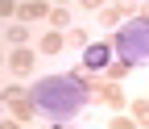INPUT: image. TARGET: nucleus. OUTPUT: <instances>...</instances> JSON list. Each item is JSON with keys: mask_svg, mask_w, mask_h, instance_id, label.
<instances>
[{"mask_svg": "<svg viewBox=\"0 0 149 129\" xmlns=\"http://www.w3.org/2000/svg\"><path fill=\"white\" fill-rule=\"evenodd\" d=\"M128 108H133V121L137 125H149V100H128Z\"/></svg>", "mask_w": 149, "mask_h": 129, "instance_id": "11", "label": "nucleus"}, {"mask_svg": "<svg viewBox=\"0 0 149 129\" xmlns=\"http://www.w3.org/2000/svg\"><path fill=\"white\" fill-rule=\"evenodd\" d=\"M17 125H21V121H0V129H17Z\"/></svg>", "mask_w": 149, "mask_h": 129, "instance_id": "19", "label": "nucleus"}, {"mask_svg": "<svg viewBox=\"0 0 149 129\" xmlns=\"http://www.w3.org/2000/svg\"><path fill=\"white\" fill-rule=\"evenodd\" d=\"M0 17H17V0H0Z\"/></svg>", "mask_w": 149, "mask_h": 129, "instance_id": "17", "label": "nucleus"}, {"mask_svg": "<svg viewBox=\"0 0 149 129\" xmlns=\"http://www.w3.org/2000/svg\"><path fill=\"white\" fill-rule=\"evenodd\" d=\"M116 17H120V8H100V25L112 29V25H116Z\"/></svg>", "mask_w": 149, "mask_h": 129, "instance_id": "14", "label": "nucleus"}, {"mask_svg": "<svg viewBox=\"0 0 149 129\" xmlns=\"http://www.w3.org/2000/svg\"><path fill=\"white\" fill-rule=\"evenodd\" d=\"M54 129H62V125H54Z\"/></svg>", "mask_w": 149, "mask_h": 129, "instance_id": "22", "label": "nucleus"}, {"mask_svg": "<svg viewBox=\"0 0 149 129\" xmlns=\"http://www.w3.org/2000/svg\"><path fill=\"white\" fill-rule=\"evenodd\" d=\"M50 25H54V29H66V25H70V13H66V8H50Z\"/></svg>", "mask_w": 149, "mask_h": 129, "instance_id": "12", "label": "nucleus"}, {"mask_svg": "<svg viewBox=\"0 0 149 129\" xmlns=\"http://www.w3.org/2000/svg\"><path fill=\"white\" fill-rule=\"evenodd\" d=\"M29 96L37 104V113H50L54 121H66L74 117L79 108L87 104V83H83V71H70V75H46L29 87Z\"/></svg>", "mask_w": 149, "mask_h": 129, "instance_id": "1", "label": "nucleus"}, {"mask_svg": "<svg viewBox=\"0 0 149 129\" xmlns=\"http://www.w3.org/2000/svg\"><path fill=\"white\" fill-rule=\"evenodd\" d=\"M37 50H42V54H58V50H66V38H62V33H42Z\"/></svg>", "mask_w": 149, "mask_h": 129, "instance_id": "9", "label": "nucleus"}, {"mask_svg": "<svg viewBox=\"0 0 149 129\" xmlns=\"http://www.w3.org/2000/svg\"><path fill=\"white\" fill-rule=\"evenodd\" d=\"M83 8H108L104 0H83Z\"/></svg>", "mask_w": 149, "mask_h": 129, "instance_id": "18", "label": "nucleus"}, {"mask_svg": "<svg viewBox=\"0 0 149 129\" xmlns=\"http://www.w3.org/2000/svg\"><path fill=\"white\" fill-rule=\"evenodd\" d=\"M8 71H13V75L33 71V50H29V46H13V54H8Z\"/></svg>", "mask_w": 149, "mask_h": 129, "instance_id": "6", "label": "nucleus"}, {"mask_svg": "<svg viewBox=\"0 0 149 129\" xmlns=\"http://www.w3.org/2000/svg\"><path fill=\"white\" fill-rule=\"evenodd\" d=\"M112 54H124L133 63H145L149 59V13L145 17H128V21L112 33Z\"/></svg>", "mask_w": 149, "mask_h": 129, "instance_id": "2", "label": "nucleus"}, {"mask_svg": "<svg viewBox=\"0 0 149 129\" xmlns=\"http://www.w3.org/2000/svg\"><path fill=\"white\" fill-rule=\"evenodd\" d=\"M108 129H137V121H133V117H112Z\"/></svg>", "mask_w": 149, "mask_h": 129, "instance_id": "15", "label": "nucleus"}, {"mask_svg": "<svg viewBox=\"0 0 149 129\" xmlns=\"http://www.w3.org/2000/svg\"><path fill=\"white\" fill-rule=\"evenodd\" d=\"M66 46H79V50H87V33H83V29H70V33H66Z\"/></svg>", "mask_w": 149, "mask_h": 129, "instance_id": "13", "label": "nucleus"}, {"mask_svg": "<svg viewBox=\"0 0 149 129\" xmlns=\"http://www.w3.org/2000/svg\"><path fill=\"white\" fill-rule=\"evenodd\" d=\"M4 38H8L13 46H25V42H29V29H25V21H17V25H8V29H4Z\"/></svg>", "mask_w": 149, "mask_h": 129, "instance_id": "10", "label": "nucleus"}, {"mask_svg": "<svg viewBox=\"0 0 149 129\" xmlns=\"http://www.w3.org/2000/svg\"><path fill=\"white\" fill-rule=\"evenodd\" d=\"M133 67H137L133 59H124V54H116V59H112V63H108L104 71H108V79H112V83H120V79H124V75H128Z\"/></svg>", "mask_w": 149, "mask_h": 129, "instance_id": "8", "label": "nucleus"}, {"mask_svg": "<svg viewBox=\"0 0 149 129\" xmlns=\"http://www.w3.org/2000/svg\"><path fill=\"white\" fill-rule=\"evenodd\" d=\"M0 67H4V54H0Z\"/></svg>", "mask_w": 149, "mask_h": 129, "instance_id": "20", "label": "nucleus"}, {"mask_svg": "<svg viewBox=\"0 0 149 129\" xmlns=\"http://www.w3.org/2000/svg\"><path fill=\"white\" fill-rule=\"evenodd\" d=\"M83 83H87V92H95V96H100V104L116 108V113L128 104V96L120 92V83H112V79H87V75H83Z\"/></svg>", "mask_w": 149, "mask_h": 129, "instance_id": "3", "label": "nucleus"}, {"mask_svg": "<svg viewBox=\"0 0 149 129\" xmlns=\"http://www.w3.org/2000/svg\"><path fill=\"white\" fill-rule=\"evenodd\" d=\"M58 4H66V0H58Z\"/></svg>", "mask_w": 149, "mask_h": 129, "instance_id": "21", "label": "nucleus"}, {"mask_svg": "<svg viewBox=\"0 0 149 129\" xmlns=\"http://www.w3.org/2000/svg\"><path fill=\"white\" fill-rule=\"evenodd\" d=\"M17 17L21 21H42V17H50V4L46 0H21L17 4Z\"/></svg>", "mask_w": 149, "mask_h": 129, "instance_id": "7", "label": "nucleus"}, {"mask_svg": "<svg viewBox=\"0 0 149 129\" xmlns=\"http://www.w3.org/2000/svg\"><path fill=\"white\" fill-rule=\"evenodd\" d=\"M0 100L8 104V113H13V121H29V117L37 113V104H33V96H29V92H21V87H8V92H0Z\"/></svg>", "mask_w": 149, "mask_h": 129, "instance_id": "4", "label": "nucleus"}, {"mask_svg": "<svg viewBox=\"0 0 149 129\" xmlns=\"http://www.w3.org/2000/svg\"><path fill=\"white\" fill-rule=\"evenodd\" d=\"M112 63V46L108 42H91L87 50H83V67H91V71H104Z\"/></svg>", "mask_w": 149, "mask_h": 129, "instance_id": "5", "label": "nucleus"}, {"mask_svg": "<svg viewBox=\"0 0 149 129\" xmlns=\"http://www.w3.org/2000/svg\"><path fill=\"white\" fill-rule=\"evenodd\" d=\"M116 8L128 13V17H141V13H137V0H116Z\"/></svg>", "mask_w": 149, "mask_h": 129, "instance_id": "16", "label": "nucleus"}]
</instances>
